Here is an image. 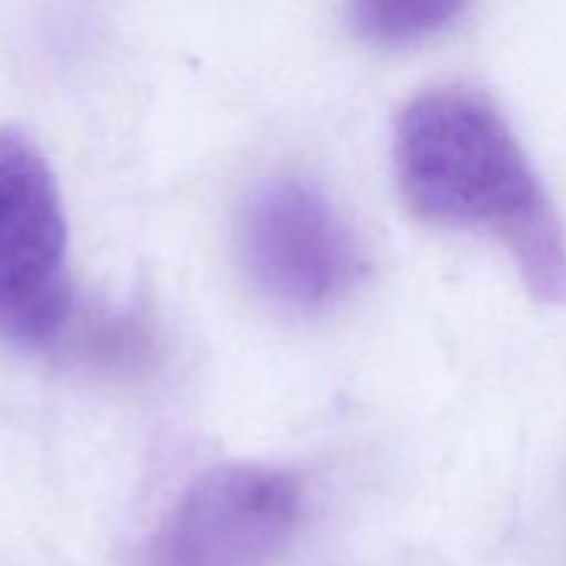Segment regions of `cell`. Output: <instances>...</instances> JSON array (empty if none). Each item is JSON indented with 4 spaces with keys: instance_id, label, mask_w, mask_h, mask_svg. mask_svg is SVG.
Masks as SVG:
<instances>
[{
    "instance_id": "cell-1",
    "label": "cell",
    "mask_w": 566,
    "mask_h": 566,
    "mask_svg": "<svg viewBox=\"0 0 566 566\" xmlns=\"http://www.w3.org/2000/svg\"><path fill=\"white\" fill-rule=\"evenodd\" d=\"M396 171L420 219L492 232L536 298L566 304L564 221L492 99L462 86L418 94L398 119Z\"/></svg>"
},
{
    "instance_id": "cell-2",
    "label": "cell",
    "mask_w": 566,
    "mask_h": 566,
    "mask_svg": "<svg viewBox=\"0 0 566 566\" xmlns=\"http://www.w3.org/2000/svg\"><path fill=\"white\" fill-rule=\"evenodd\" d=\"M70 235L61 188L42 149L0 130V337L44 348L72 307Z\"/></svg>"
},
{
    "instance_id": "cell-3",
    "label": "cell",
    "mask_w": 566,
    "mask_h": 566,
    "mask_svg": "<svg viewBox=\"0 0 566 566\" xmlns=\"http://www.w3.org/2000/svg\"><path fill=\"white\" fill-rule=\"evenodd\" d=\"M241 258L254 285L293 310H326L365 274V254L340 210L298 177H274L249 193Z\"/></svg>"
},
{
    "instance_id": "cell-4",
    "label": "cell",
    "mask_w": 566,
    "mask_h": 566,
    "mask_svg": "<svg viewBox=\"0 0 566 566\" xmlns=\"http://www.w3.org/2000/svg\"><path fill=\"white\" fill-rule=\"evenodd\" d=\"M302 520V486L265 464L193 481L149 539L142 566H265Z\"/></svg>"
},
{
    "instance_id": "cell-5",
    "label": "cell",
    "mask_w": 566,
    "mask_h": 566,
    "mask_svg": "<svg viewBox=\"0 0 566 566\" xmlns=\"http://www.w3.org/2000/svg\"><path fill=\"white\" fill-rule=\"evenodd\" d=\"M462 11L457 0H363L352 6L348 17L368 42L403 48L446 31Z\"/></svg>"
}]
</instances>
